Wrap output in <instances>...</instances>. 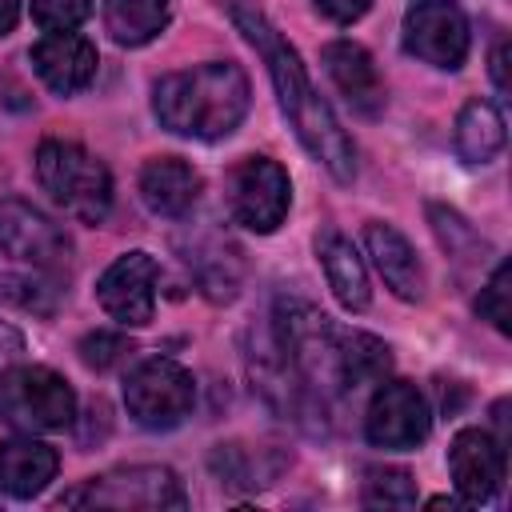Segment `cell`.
Returning <instances> with one entry per match:
<instances>
[{"label":"cell","instance_id":"1","mask_svg":"<svg viewBox=\"0 0 512 512\" xmlns=\"http://www.w3.org/2000/svg\"><path fill=\"white\" fill-rule=\"evenodd\" d=\"M228 16H232L236 32H244V40L260 52V60L268 68V80L276 88V104H280L284 120L292 124L296 140L328 168L332 180L352 184V176H356V148H352L348 132L340 128L336 112L328 108V100L312 88L300 56H296V48L272 28V20L260 8H252L244 0H232L228 4Z\"/></svg>","mask_w":512,"mask_h":512},{"label":"cell","instance_id":"2","mask_svg":"<svg viewBox=\"0 0 512 512\" xmlns=\"http://www.w3.org/2000/svg\"><path fill=\"white\" fill-rule=\"evenodd\" d=\"M252 88L240 64L208 60L196 68H180L156 80L152 112L160 128L188 140H224L248 116Z\"/></svg>","mask_w":512,"mask_h":512},{"label":"cell","instance_id":"3","mask_svg":"<svg viewBox=\"0 0 512 512\" xmlns=\"http://www.w3.org/2000/svg\"><path fill=\"white\" fill-rule=\"evenodd\" d=\"M36 180L52 204L80 224H100L112 208V176L104 160L76 140H44L36 148Z\"/></svg>","mask_w":512,"mask_h":512},{"label":"cell","instance_id":"4","mask_svg":"<svg viewBox=\"0 0 512 512\" xmlns=\"http://www.w3.org/2000/svg\"><path fill=\"white\" fill-rule=\"evenodd\" d=\"M76 416L72 384L44 364H8L0 372V420L16 432H56Z\"/></svg>","mask_w":512,"mask_h":512},{"label":"cell","instance_id":"5","mask_svg":"<svg viewBox=\"0 0 512 512\" xmlns=\"http://www.w3.org/2000/svg\"><path fill=\"white\" fill-rule=\"evenodd\" d=\"M60 504L68 508H112V512H180L188 504L184 484L164 464H132L112 468L104 476L84 480L80 488L64 492Z\"/></svg>","mask_w":512,"mask_h":512},{"label":"cell","instance_id":"6","mask_svg":"<svg viewBox=\"0 0 512 512\" xmlns=\"http://www.w3.org/2000/svg\"><path fill=\"white\" fill-rule=\"evenodd\" d=\"M192 404H196L192 372L168 356H152V360L136 364L124 380V408L148 432L176 428L192 412Z\"/></svg>","mask_w":512,"mask_h":512},{"label":"cell","instance_id":"7","mask_svg":"<svg viewBox=\"0 0 512 512\" xmlns=\"http://www.w3.org/2000/svg\"><path fill=\"white\" fill-rule=\"evenodd\" d=\"M400 40L404 52L432 64V68H460L468 56V16L456 0H412L404 8V24H400Z\"/></svg>","mask_w":512,"mask_h":512},{"label":"cell","instance_id":"8","mask_svg":"<svg viewBox=\"0 0 512 512\" xmlns=\"http://www.w3.org/2000/svg\"><path fill=\"white\" fill-rule=\"evenodd\" d=\"M288 204H292V180L276 160L248 156L232 168L228 208H232V220L244 224L248 232H260V236L276 232L288 216Z\"/></svg>","mask_w":512,"mask_h":512},{"label":"cell","instance_id":"9","mask_svg":"<svg viewBox=\"0 0 512 512\" xmlns=\"http://www.w3.org/2000/svg\"><path fill=\"white\" fill-rule=\"evenodd\" d=\"M0 252L36 272H60L72 260V240L36 204L8 196L0 200Z\"/></svg>","mask_w":512,"mask_h":512},{"label":"cell","instance_id":"10","mask_svg":"<svg viewBox=\"0 0 512 512\" xmlns=\"http://www.w3.org/2000/svg\"><path fill=\"white\" fill-rule=\"evenodd\" d=\"M428 432H432V412H428L424 392L408 380H388V384L380 380L364 412L368 444L384 452H412L416 444L428 440Z\"/></svg>","mask_w":512,"mask_h":512},{"label":"cell","instance_id":"11","mask_svg":"<svg viewBox=\"0 0 512 512\" xmlns=\"http://www.w3.org/2000/svg\"><path fill=\"white\" fill-rule=\"evenodd\" d=\"M156 284H160V264L148 252H124L116 256L104 276L96 280V300L100 308L124 324V328H144L156 312Z\"/></svg>","mask_w":512,"mask_h":512},{"label":"cell","instance_id":"12","mask_svg":"<svg viewBox=\"0 0 512 512\" xmlns=\"http://www.w3.org/2000/svg\"><path fill=\"white\" fill-rule=\"evenodd\" d=\"M504 440L488 428H460L448 444V472L464 504H484L504 488Z\"/></svg>","mask_w":512,"mask_h":512},{"label":"cell","instance_id":"13","mask_svg":"<svg viewBox=\"0 0 512 512\" xmlns=\"http://www.w3.org/2000/svg\"><path fill=\"white\" fill-rule=\"evenodd\" d=\"M32 68L44 80V88H52L56 96H76L92 84L96 76V44L80 32H44L32 44Z\"/></svg>","mask_w":512,"mask_h":512},{"label":"cell","instance_id":"14","mask_svg":"<svg viewBox=\"0 0 512 512\" xmlns=\"http://www.w3.org/2000/svg\"><path fill=\"white\" fill-rule=\"evenodd\" d=\"M140 200L152 216H164V220H180L192 212V204L200 200V172L180 160V156H152L144 168H140Z\"/></svg>","mask_w":512,"mask_h":512},{"label":"cell","instance_id":"15","mask_svg":"<svg viewBox=\"0 0 512 512\" xmlns=\"http://www.w3.org/2000/svg\"><path fill=\"white\" fill-rule=\"evenodd\" d=\"M324 68H328L332 84L344 92V100L360 116H376L384 108V80H380V68L368 56L364 44H356V40L324 44Z\"/></svg>","mask_w":512,"mask_h":512},{"label":"cell","instance_id":"16","mask_svg":"<svg viewBox=\"0 0 512 512\" xmlns=\"http://www.w3.org/2000/svg\"><path fill=\"white\" fill-rule=\"evenodd\" d=\"M364 248L372 256L376 272L384 276V284L392 288V296L412 300V304L424 296V264L400 228H392L384 220L364 224Z\"/></svg>","mask_w":512,"mask_h":512},{"label":"cell","instance_id":"17","mask_svg":"<svg viewBox=\"0 0 512 512\" xmlns=\"http://www.w3.org/2000/svg\"><path fill=\"white\" fill-rule=\"evenodd\" d=\"M60 456L52 444L32 440L28 432L16 440L0 444V492L12 500H32L48 488V480L56 476Z\"/></svg>","mask_w":512,"mask_h":512},{"label":"cell","instance_id":"18","mask_svg":"<svg viewBox=\"0 0 512 512\" xmlns=\"http://www.w3.org/2000/svg\"><path fill=\"white\" fill-rule=\"evenodd\" d=\"M316 256H320V268H324L332 296L348 312H364L372 304V284H368V268H364L360 252L352 248V240L336 228H324L316 236Z\"/></svg>","mask_w":512,"mask_h":512},{"label":"cell","instance_id":"19","mask_svg":"<svg viewBox=\"0 0 512 512\" xmlns=\"http://www.w3.org/2000/svg\"><path fill=\"white\" fill-rule=\"evenodd\" d=\"M172 20V0H104V28L116 44L140 48Z\"/></svg>","mask_w":512,"mask_h":512},{"label":"cell","instance_id":"20","mask_svg":"<svg viewBox=\"0 0 512 512\" xmlns=\"http://www.w3.org/2000/svg\"><path fill=\"white\" fill-rule=\"evenodd\" d=\"M504 148V116L492 100H468L456 116V156L464 164H488Z\"/></svg>","mask_w":512,"mask_h":512},{"label":"cell","instance_id":"21","mask_svg":"<svg viewBox=\"0 0 512 512\" xmlns=\"http://www.w3.org/2000/svg\"><path fill=\"white\" fill-rule=\"evenodd\" d=\"M188 264L204 288L208 300H232L236 288H240V276H244V260H240V248L224 236H208L200 244H192L188 252Z\"/></svg>","mask_w":512,"mask_h":512},{"label":"cell","instance_id":"22","mask_svg":"<svg viewBox=\"0 0 512 512\" xmlns=\"http://www.w3.org/2000/svg\"><path fill=\"white\" fill-rule=\"evenodd\" d=\"M428 220H432V232L440 240V248L456 260V264H484L492 256L488 240L456 212V208H444V204H428Z\"/></svg>","mask_w":512,"mask_h":512},{"label":"cell","instance_id":"23","mask_svg":"<svg viewBox=\"0 0 512 512\" xmlns=\"http://www.w3.org/2000/svg\"><path fill=\"white\" fill-rule=\"evenodd\" d=\"M360 500H364V508H412L416 504V480L404 468H372Z\"/></svg>","mask_w":512,"mask_h":512},{"label":"cell","instance_id":"24","mask_svg":"<svg viewBox=\"0 0 512 512\" xmlns=\"http://www.w3.org/2000/svg\"><path fill=\"white\" fill-rule=\"evenodd\" d=\"M508 296H512V268H508V260H500V264L492 268L488 284H484L480 296H476V312H480L496 332H508V328H512V304H508Z\"/></svg>","mask_w":512,"mask_h":512},{"label":"cell","instance_id":"25","mask_svg":"<svg viewBox=\"0 0 512 512\" xmlns=\"http://www.w3.org/2000/svg\"><path fill=\"white\" fill-rule=\"evenodd\" d=\"M92 16V0H32V20L44 32H72Z\"/></svg>","mask_w":512,"mask_h":512},{"label":"cell","instance_id":"26","mask_svg":"<svg viewBox=\"0 0 512 512\" xmlns=\"http://www.w3.org/2000/svg\"><path fill=\"white\" fill-rule=\"evenodd\" d=\"M124 352H128V344H124V336H116V332H88V336L80 340V360H84L88 368H96V372L112 368Z\"/></svg>","mask_w":512,"mask_h":512},{"label":"cell","instance_id":"27","mask_svg":"<svg viewBox=\"0 0 512 512\" xmlns=\"http://www.w3.org/2000/svg\"><path fill=\"white\" fill-rule=\"evenodd\" d=\"M312 4H316V12L328 16L332 24H352V20H360V16L372 8V0H312Z\"/></svg>","mask_w":512,"mask_h":512},{"label":"cell","instance_id":"28","mask_svg":"<svg viewBox=\"0 0 512 512\" xmlns=\"http://www.w3.org/2000/svg\"><path fill=\"white\" fill-rule=\"evenodd\" d=\"M508 60H512V44H508V40H500V44L492 48V84H496V92H500V96H508V92H512Z\"/></svg>","mask_w":512,"mask_h":512},{"label":"cell","instance_id":"29","mask_svg":"<svg viewBox=\"0 0 512 512\" xmlns=\"http://www.w3.org/2000/svg\"><path fill=\"white\" fill-rule=\"evenodd\" d=\"M20 352H24V336H20L8 320H0V372H4L8 364H16Z\"/></svg>","mask_w":512,"mask_h":512},{"label":"cell","instance_id":"30","mask_svg":"<svg viewBox=\"0 0 512 512\" xmlns=\"http://www.w3.org/2000/svg\"><path fill=\"white\" fill-rule=\"evenodd\" d=\"M16 20H20V0H0V40L16 28Z\"/></svg>","mask_w":512,"mask_h":512}]
</instances>
